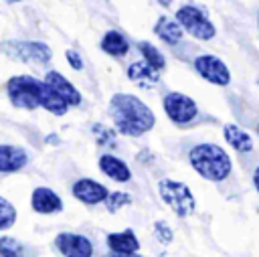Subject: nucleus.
<instances>
[{"label":"nucleus","mask_w":259,"mask_h":257,"mask_svg":"<svg viewBox=\"0 0 259 257\" xmlns=\"http://www.w3.org/2000/svg\"><path fill=\"white\" fill-rule=\"evenodd\" d=\"M109 115L113 125L123 136H144L156 123L154 111L136 95L130 93H115L109 99Z\"/></svg>","instance_id":"obj_1"},{"label":"nucleus","mask_w":259,"mask_h":257,"mask_svg":"<svg viewBox=\"0 0 259 257\" xmlns=\"http://www.w3.org/2000/svg\"><path fill=\"white\" fill-rule=\"evenodd\" d=\"M188 162L196 174L210 182H223L233 170L231 156L217 144H196L188 152Z\"/></svg>","instance_id":"obj_2"},{"label":"nucleus","mask_w":259,"mask_h":257,"mask_svg":"<svg viewBox=\"0 0 259 257\" xmlns=\"http://www.w3.org/2000/svg\"><path fill=\"white\" fill-rule=\"evenodd\" d=\"M42 85H45V81H38L30 75H16V77L8 79L6 93H8V99L14 107L32 111V109L40 107Z\"/></svg>","instance_id":"obj_3"},{"label":"nucleus","mask_w":259,"mask_h":257,"mask_svg":"<svg viewBox=\"0 0 259 257\" xmlns=\"http://www.w3.org/2000/svg\"><path fill=\"white\" fill-rule=\"evenodd\" d=\"M158 192H160L162 200L174 210V215H178L182 219L190 217L194 212V208H196L194 194H192V190L184 182L164 178V180L158 182Z\"/></svg>","instance_id":"obj_4"},{"label":"nucleus","mask_w":259,"mask_h":257,"mask_svg":"<svg viewBox=\"0 0 259 257\" xmlns=\"http://www.w3.org/2000/svg\"><path fill=\"white\" fill-rule=\"evenodd\" d=\"M176 20L184 28V32H188L190 36H194L198 40H210L217 34V28H214L212 20L208 18V14L194 4L180 6L176 10Z\"/></svg>","instance_id":"obj_5"},{"label":"nucleus","mask_w":259,"mask_h":257,"mask_svg":"<svg viewBox=\"0 0 259 257\" xmlns=\"http://www.w3.org/2000/svg\"><path fill=\"white\" fill-rule=\"evenodd\" d=\"M0 51L14 61L36 63V65H47L53 57V51L49 49V45L38 40H2Z\"/></svg>","instance_id":"obj_6"},{"label":"nucleus","mask_w":259,"mask_h":257,"mask_svg":"<svg viewBox=\"0 0 259 257\" xmlns=\"http://www.w3.org/2000/svg\"><path fill=\"white\" fill-rule=\"evenodd\" d=\"M162 105H164V111H166L168 119L176 125H188L198 115V105L194 103V99L180 93V91L166 93Z\"/></svg>","instance_id":"obj_7"},{"label":"nucleus","mask_w":259,"mask_h":257,"mask_svg":"<svg viewBox=\"0 0 259 257\" xmlns=\"http://www.w3.org/2000/svg\"><path fill=\"white\" fill-rule=\"evenodd\" d=\"M194 69L210 85L227 87L231 83V71H229V67L225 65L223 59H219L214 55H198L194 59Z\"/></svg>","instance_id":"obj_8"},{"label":"nucleus","mask_w":259,"mask_h":257,"mask_svg":"<svg viewBox=\"0 0 259 257\" xmlns=\"http://www.w3.org/2000/svg\"><path fill=\"white\" fill-rule=\"evenodd\" d=\"M57 249L65 257H91L93 255V245L87 237L75 235V233H61L55 239Z\"/></svg>","instance_id":"obj_9"},{"label":"nucleus","mask_w":259,"mask_h":257,"mask_svg":"<svg viewBox=\"0 0 259 257\" xmlns=\"http://www.w3.org/2000/svg\"><path fill=\"white\" fill-rule=\"evenodd\" d=\"M73 196L85 204H97V202H103L109 196V192L103 184L91 178H81L73 184Z\"/></svg>","instance_id":"obj_10"},{"label":"nucleus","mask_w":259,"mask_h":257,"mask_svg":"<svg viewBox=\"0 0 259 257\" xmlns=\"http://www.w3.org/2000/svg\"><path fill=\"white\" fill-rule=\"evenodd\" d=\"M30 204L40 215H53V212H59L63 208V202H61L59 194L55 190L47 188V186H38V188L32 190Z\"/></svg>","instance_id":"obj_11"},{"label":"nucleus","mask_w":259,"mask_h":257,"mask_svg":"<svg viewBox=\"0 0 259 257\" xmlns=\"http://www.w3.org/2000/svg\"><path fill=\"white\" fill-rule=\"evenodd\" d=\"M28 156L20 146L0 144V172H18L26 166Z\"/></svg>","instance_id":"obj_12"},{"label":"nucleus","mask_w":259,"mask_h":257,"mask_svg":"<svg viewBox=\"0 0 259 257\" xmlns=\"http://www.w3.org/2000/svg\"><path fill=\"white\" fill-rule=\"evenodd\" d=\"M127 77L130 81H134L138 87L142 89H150L154 85H158L160 81V71H156L154 67H150L146 61H136L127 67Z\"/></svg>","instance_id":"obj_13"},{"label":"nucleus","mask_w":259,"mask_h":257,"mask_svg":"<svg viewBox=\"0 0 259 257\" xmlns=\"http://www.w3.org/2000/svg\"><path fill=\"white\" fill-rule=\"evenodd\" d=\"M45 81H47L57 93H61L69 105H81V93H79V91L75 89V85H73L67 77H63L59 71H49L47 77H45Z\"/></svg>","instance_id":"obj_14"},{"label":"nucleus","mask_w":259,"mask_h":257,"mask_svg":"<svg viewBox=\"0 0 259 257\" xmlns=\"http://www.w3.org/2000/svg\"><path fill=\"white\" fill-rule=\"evenodd\" d=\"M99 168L105 176H109L111 180H117V182H127L132 178V170L127 168V164L111 154H103L99 158Z\"/></svg>","instance_id":"obj_15"},{"label":"nucleus","mask_w":259,"mask_h":257,"mask_svg":"<svg viewBox=\"0 0 259 257\" xmlns=\"http://www.w3.org/2000/svg\"><path fill=\"white\" fill-rule=\"evenodd\" d=\"M223 136H225L227 144L235 148V152L247 154V152L253 150V138H251L243 127H239L237 123H225Z\"/></svg>","instance_id":"obj_16"},{"label":"nucleus","mask_w":259,"mask_h":257,"mask_svg":"<svg viewBox=\"0 0 259 257\" xmlns=\"http://www.w3.org/2000/svg\"><path fill=\"white\" fill-rule=\"evenodd\" d=\"M154 32L158 38H162L166 45H178L184 36V28L180 26L178 20H170L168 16H160L154 24Z\"/></svg>","instance_id":"obj_17"},{"label":"nucleus","mask_w":259,"mask_h":257,"mask_svg":"<svg viewBox=\"0 0 259 257\" xmlns=\"http://www.w3.org/2000/svg\"><path fill=\"white\" fill-rule=\"evenodd\" d=\"M107 245L115 255H123V253H136L140 249V241L136 239L134 231H121V233H111L107 235Z\"/></svg>","instance_id":"obj_18"},{"label":"nucleus","mask_w":259,"mask_h":257,"mask_svg":"<svg viewBox=\"0 0 259 257\" xmlns=\"http://www.w3.org/2000/svg\"><path fill=\"white\" fill-rule=\"evenodd\" d=\"M101 51L109 57H123L130 51V42L119 30H107L101 38Z\"/></svg>","instance_id":"obj_19"},{"label":"nucleus","mask_w":259,"mask_h":257,"mask_svg":"<svg viewBox=\"0 0 259 257\" xmlns=\"http://www.w3.org/2000/svg\"><path fill=\"white\" fill-rule=\"evenodd\" d=\"M40 107H45L47 111H51V113H55V115H63V113H67V109H69V103L65 101V97H63L61 93H57V91L45 81V85H42V97H40Z\"/></svg>","instance_id":"obj_20"},{"label":"nucleus","mask_w":259,"mask_h":257,"mask_svg":"<svg viewBox=\"0 0 259 257\" xmlns=\"http://www.w3.org/2000/svg\"><path fill=\"white\" fill-rule=\"evenodd\" d=\"M138 49H140L144 61H146L150 67H154L156 71H162V69L166 67V59H164V55H162L152 42H148V40H140V42H138Z\"/></svg>","instance_id":"obj_21"},{"label":"nucleus","mask_w":259,"mask_h":257,"mask_svg":"<svg viewBox=\"0 0 259 257\" xmlns=\"http://www.w3.org/2000/svg\"><path fill=\"white\" fill-rule=\"evenodd\" d=\"M0 257H26V247L12 237H0Z\"/></svg>","instance_id":"obj_22"},{"label":"nucleus","mask_w":259,"mask_h":257,"mask_svg":"<svg viewBox=\"0 0 259 257\" xmlns=\"http://www.w3.org/2000/svg\"><path fill=\"white\" fill-rule=\"evenodd\" d=\"M91 132H93V136H95V140H97L99 146L109 148V146L115 144V130L113 127H107L103 123H93L91 125Z\"/></svg>","instance_id":"obj_23"},{"label":"nucleus","mask_w":259,"mask_h":257,"mask_svg":"<svg viewBox=\"0 0 259 257\" xmlns=\"http://www.w3.org/2000/svg\"><path fill=\"white\" fill-rule=\"evenodd\" d=\"M14 221H16V208L6 198L0 196V231L10 229L14 225Z\"/></svg>","instance_id":"obj_24"},{"label":"nucleus","mask_w":259,"mask_h":257,"mask_svg":"<svg viewBox=\"0 0 259 257\" xmlns=\"http://www.w3.org/2000/svg\"><path fill=\"white\" fill-rule=\"evenodd\" d=\"M130 202H132V198L125 192H109V196L105 198V206H107L109 212H115V210H119L121 206H125Z\"/></svg>","instance_id":"obj_25"},{"label":"nucleus","mask_w":259,"mask_h":257,"mask_svg":"<svg viewBox=\"0 0 259 257\" xmlns=\"http://www.w3.org/2000/svg\"><path fill=\"white\" fill-rule=\"evenodd\" d=\"M154 233H156V239H158L160 243H170V241H172V229H170L164 221H158V223L154 225Z\"/></svg>","instance_id":"obj_26"},{"label":"nucleus","mask_w":259,"mask_h":257,"mask_svg":"<svg viewBox=\"0 0 259 257\" xmlns=\"http://www.w3.org/2000/svg\"><path fill=\"white\" fill-rule=\"evenodd\" d=\"M65 57H67L71 69H75V71H81V69H83V59H81V55H79L75 49H67Z\"/></svg>","instance_id":"obj_27"},{"label":"nucleus","mask_w":259,"mask_h":257,"mask_svg":"<svg viewBox=\"0 0 259 257\" xmlns=\"http://www.w3.org/2000/svg\"><path fill=\"white\" fill-rule=\"evenodd\" d=\"M253 186H255V190L259 192V166H257L255 172H253Z\"/></svg>","instance_id":"obj_28"},{"label":"nucleus","mask_w":259,"mask_h":257,"mask_svg":"<svg viewBox=\"0 0 259 257\" xmlns=\"http://www.w3.org/2000/svg\"><path fill=\"white\" fill-rule=\"evenodd\" d=\"M113 257H140V255L138 253H123V255H115L113 253Z\"/></svg>","instance_id":"obj_29"},{"label":"nucleus","mask_w":259,"mask_h":257,"mask_svg":"<svg viewBox=\"0 0 259 257\" xmlns=\"http://www.w3.org/2000/svg\"><path fill=\"white\" fill-rule=\"evenodd\" d=\"M158 2H160V4H162V6H170V4H172V2H174V0H158Z\"/></svg>","instance_id":"obj_30"},{"label":"nucleus","mask_w":259,"mask_h":257,"mask_svg":"<svg viewBox=\"0 0 259 257\" xmlns=\"http://www.w3.org/2000/svg\"><path fill=\"white\" fill-rule=\"evenodd\" d=\"M257 30H259V10H257Z\"/></svg>","instance_id":"obj_31"},{"label":"nucleus","mask_w":259,"mask_h":257,"mask_svg":"<svg viewBox=\"0 0 259 257\" xmlns=\"http://www.w3.org/2000/svg\"><path fill=\"white\" fill-rule=\"evenodd\" d=\"M6 2H20V0H6Z\"/></svg>","instance_id":"obj_32"},{"label":"nucleus","mask_w":259,"mask_h":257,"mask_svg":"<svg viewBox=\"0 0 259 257\" xmlns=\"http://www.w3.org/2000/svg\"><path fill=\"white\" fill-rule=\"evenodd\" d=\"M257 136H259V123H257Z\"/></svg>","instance_id":"obj_33"}]
</instances>
